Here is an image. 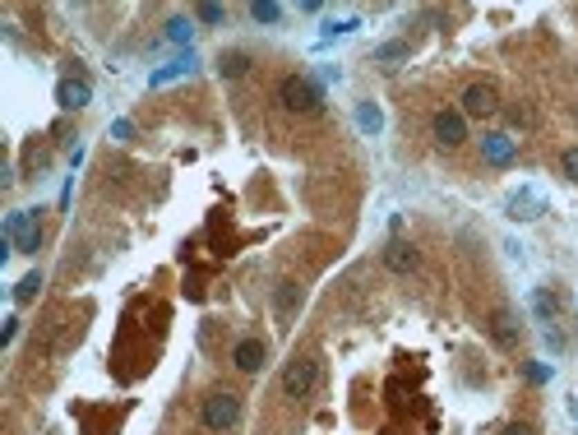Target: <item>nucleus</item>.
I'll list each match as a JSON object with an SVG mask.
<instances>
[{"mask_svg":"<svg viewBox=\"0 0 578 435\" xmlns=\"http://www.w3.org/2000/svg\"><path fill=\"white\" fill-rule=\"evenodd\" d=\"M320 385V357L315 352H296V357L282 366V394L287 398H310Z\"/></svg>","mask_w":578,"mask_h":435,"instance_id":"nucleus-3","label":"nucleus"},{"mask_svg":"<svg viewBox=\"0 0 578 435\" xmlns=\"http://www.w3.org/2000/svg\"><path fill=\"white\" fill-rule=\"evenodd\" d=\"M278 102H282L291 116H315V111L324 107V88L305 75H287L278 84Z\"/></svg>","mask_w":578,"mask_h":435,"instance_id":"nucleus-2","label":"nucleus"},{"mask_svg":"<svg viewBox=\"0 0 578 435\" xmlns=\"http://www.w3.org/2000/svg\"><path fill=\"white\" fill-rule=\"evenodd\" d=\"M130 135H135V125H130V121H116V125H111V139H130Z\"/></svg>","mask_w":578,"mask_h":435,"instance_id":"nucleus-26","label":"nucleus"},{"mask_svg":"<svg viewBox=\"0 0 578 435\" xmlns=\"http://www.w3.org/2000/svg\"><path fill=\"white\" fill-rule=\"evenodd\" d=\"M384 264L394 269V273H416V264H421V255H416V246H412V241L394 236V241L384 246Z\"/></svg>","mask_w":578,"mask_h":435,"instance_id":"nucleus-11","label":"nucleus"},{"mask_svg":"<svg viewBox=\"0 0 578 435\" xmlns=\"http://www.w3.org/2000/svg\"><path fill=\"white\" fill-rule=\"evenodd\" d=\"M5 241H10L19 255H32V250L42 246V227H37V218H32V213H10V218H5Z\"/></svg>","mask_w":578,"mask_h":435,"instance_id":"nucleus-4","label":"nucleus"},{"mask_svg":"<svg viewBox=\"0 0 578 435\" xmlns=\"http://www.w3.org/2000/svg\"><path fill=\"white\" fill-rule=\"evenodd\" d=\"M504 435H537V431L528 426V421H509V426H504Z\"/></svg>","mask_w":578,"mask_h":435,"instance_id":"nucleus-27","label":"nucleus"},{"mask_svg":"<svg viewBox=\"0 0 578 435\" xmlns=\"http://www.w3.org/2000/svg\"><path fill=\"white\" fill-rule=\"evenodd\" d=\"M195 19H199V23H222V19H227V10H222V5H199Z\"/></svg>","mask_w":578,"mask_h":435,"instance_id":"nucleus-23","label":"nucleus"},{"mask_svg":"<svg viewBox=\"0 0 578 435\" xmlns=\"http://www.w3.org/2000/svg\"><path fill=\"white\" fill-rule=\"evenodd\" d=\"M195 70H199L195 51H185V56H176L171 65H162V70H153V75H148V88H167V84H176V79H190Z\"/></svg>","mask_w":578,"mask_h":435,"instance_id":"nucleus-12","label":"nucleus"},{"mask_svg":"<svg viewBox=\"0 0 578 435\" xmlns=\"http://www.w3.org/2000/svg\"><path fill=\"white\" fill-rule=\"evenodd\" d=\"M481 157H486L490 167H509L518 157V139L504 135V130H486V135H481Z\"/></svg>","mask_w":578,"mask_h":435,"instance_id":"nucleus-8","label":"nucleus"},{"mask_svg":"<svg viewBox=\"0 0 578 435\" xmlns=\"http://www.w3.org/2000/svg\"><path fill=\"white\" fill-rule=\"evenodd\" d=\"M296 301H301V282H282V287H278V296H273V306H278V315H282V320L296 311Z\"/></svg>","mask_w":578,"mask_h":435,"instance_id":"nucleus-17","label":"nucleus"},{"mask_svg":"<svg viewBox=\"0 0 578 435\" xmlns=\"http://www.w3.org/2000/svg\"><path fill=\"white\" fill-rule=\"evenodd\" d=\"M528 306H532L537 325L546 329L550 347H564V338H560V334H555V325H560V301H555V296H550L546 287H537V292H532V301H528Z\"/></svg>","mask_w":578,"mask_h":435,"instance_id":"nucleus-5","label":"nucleus"},{"mask_svg":"<svg viewBox=\"0 0 578 435\" xmlns=\"http://www.w3.org/2000/svg\"><path fill=\"white\" fill-rule=\"evenodd\" d=\"M37 292H42V273L32 269V273H23V278H19V287H15V301L23 306V301H32Z\"/></svg>","mask_w":578,"mask_h":435,"instance_id":"nucleus-18","label":"nucleus"},{"mask_svg":"<svg viewBox=\"0 0 578 435\" xmlns=\"http://www.w3.org/2000/svg\"><path fill=\"white\" fill-rule=\"evenodd\" d=\"M190 32H195V23H190V19H171V23H167V42H176V47H181V42H190Z\"/></svg>","mask_w":578,"mask_h":435,"instance_id":"nucleus-22","label":"nucleus"},{"mask_svg":"<svg viewBox=\"0 0 578 435\" xmlns=\"http://www.w3.org/2000/svg\"><path fill=\"white\" fill-rule=\"evenodd\" d=\"M356 125H361V135H380V130H384L380 102H356Z\"/></svg>","mask_w":578,"mask_h":435,"instance_id":"nucleus-15","label":"nucleus"},{"mask_svg":"<svg viewBox=\"0 0 578 435\" xmlns=\"http://www.w3.org/2000/svg\"><path fill=\"white\" fill-rule=\"evenodd\" d=\"M56 102H61L65 111L88 107V102H93V84H88V79H61V84H56Z\"/></svg>","mask_w":578,"mask_h":435,"instance_id":"nucleus-13","label":"nucleus"},{"mask_svg":"<svg viewBox=\"0 0 578 435\" xmlns=\"http://www.w3.org/2000/svg\"><path fill=\"white\" fill-rule=\"evenodd\" d=\"M407 42H384V47H375V61L380 65H398V61H407Z\"/></svg>","mask_w":578,"mask_h":435,"instance_id":"nucleus-19","label":"nucleus"},{"mask_svg":"<svg viewBox=\"0 0 578 435\" xmlns=\"http://www.w3.org/2000/svg\"><path fill=\"white\" fill-rule=\"evenodd\" d=\"M430 135H435V144H440V148H458V144L468 139V121H463V111H435Z\"/></svg>","mask_w":578,"mask_h":435,"instance_id":"nucleus-7","label":"nucleus"},{"mask_svg":"<svg viewBox=\"0 0 578 435\" xmlns=\"http://www.w3.org/2000/svg\"><path fill=\"white\" fill-rule=\"evenodd\" d=\"M523 375H528L532 385H546V380H550V366H541V361H528V366H523Z\"/></svg>","mask_w":578,"mask_h":435,"instance_id":"nucleus-24","label":"nucleus"},{"mask_svg":"<svg viewBox=\"0 0 578 435\" xmlns=\"http://www.w3.org/2000/svg\"><path fill=\"white\" fill-rule=\"evenodd\" d=\"M504 213L514 218V222H532V218H541V213H546V200H541V190L523 186V190H514V195H509Z\"/></svg>","mask_w":578,"mask_h":435,"instance_id":"nucleus-9","label":"nucleus"},{"mask_svg":"<svg viewBox=\"0 0 578 435\" xmlns=\"http://www.w3.org/2000/svg\"><path fill=\"white\" fill-rule=\"evenodd\" d=\"M486 334H490V342H495V347H514L523 329H518V315L509 311V306H495V311H490V320H486Z\"/></svg>","mask_w":578,"mask_h":435,"instance_id":"nucleus-10","label":"nucleus"},{"mask_svg":"<svg viewBox=\"0 0 578 435\" xmlns=\"http://www.w3.org/2000/svg\"><path fill=\"white\" fill-rule=\"evenodd\" d=\"M199 421L218 435L236 431V426H241V394H236V389H213V394L204 398V407H199Z\"/></svg>","mask_w":578,"mask_h":435,"instance_id":"nucleus-1","label":"nucleus"},{"mask_svg":"<svg viewBox=\"0 0 578 435\" xmlns=\"http://www.w3.org/2000/svg\"><path fill=\"white\" fill-rule=\"evenodd\" d=\"M250 19H255V23H278V19H282V5H273V0H255V5H250Z\"/></svg>","mask_w":578,"mask_h":435,"instance_id":"nucleus-20","label":"nucleus"},{"mask_svg":"<svg viewBox=\"0 0 578 435\" xmlns=\"http://www.w3.org/2000/svg\"><path fill=\"white\" fill-rule=\"evenodd\" d=\"M356 28H361V19H329V23H324V42H334L343 32H356Z\"/></svg>","mask_w":578,"mask_h":435,"instance_id":"nucleus-21","label":"nucleus"},{"mask_svg":"<svg viewBox=\"0 0 578 435\" xmlns=\"http://www.w3.org/2000/svg\"><path fill=\"white\" fill-rule=\"evenodd\" d=\"M560 167H564V176H569V181H578V148H564V153H560Z\"/></svg>","mask_w":578,"mask_h":435,"instance_id":"nucleus-25","label":"nucleus"},{"mask_svg":"<svg viewBox=\"0 0 578 435\" xmlns=\"http://www.w3.org/2000/svg\"><path fill=\"white\" fill-rule=\"evenodd\" d=\"M0 338H5V342H15V338H19V320H15V315L5 320V334H0Z\"/></svg>","mask_w":578,"mask_h":435,"instance_id":"nucleus-28","label":"nucleus"},{"mask_svg":"<svg viewBox=\"0 0 578 435\" xmlns=\"http://www.w3.org/2000/svg\"><path fill=\"white\" fill-rule=\"evenodd\" d=\"M231 361H236V371H241V375H255L259 366L269 361V347H264L259 338H241V342H236V352H231Z\"/></svg>","mask_w":578,"mask_h":435,"instance_id":"nucleus-14","label":"nucleus"},{"mask_svg":"<svg viewBox=\"0 0 578 435\" xmlns=\"http://www.w3.org/2000/svg\"><path fill=\"white\" fill-rule=\"evenodd\" d=\"M218 70H222V79H241L245 70H250V56H245V51H222Z\"/></svg>","mask_w":578,"mask_h":435,"instance_id":"nucleus-16","label":"nucleus"},{"mask_svg":"<svg viewBox=\"0 0 578 435\" xmlns=\"http://www.w3.org/2000/svg\"><path fill=\"white\" fill-rule=\"evenodd\" d=\"M500 111V93L490 88V84H468L463 88V116H476V121H486Z\"/></svg>","mask_w":578,"mask_h":435,"instance_id":"nucleus-6","label":"nucleus"}]
</instances>
